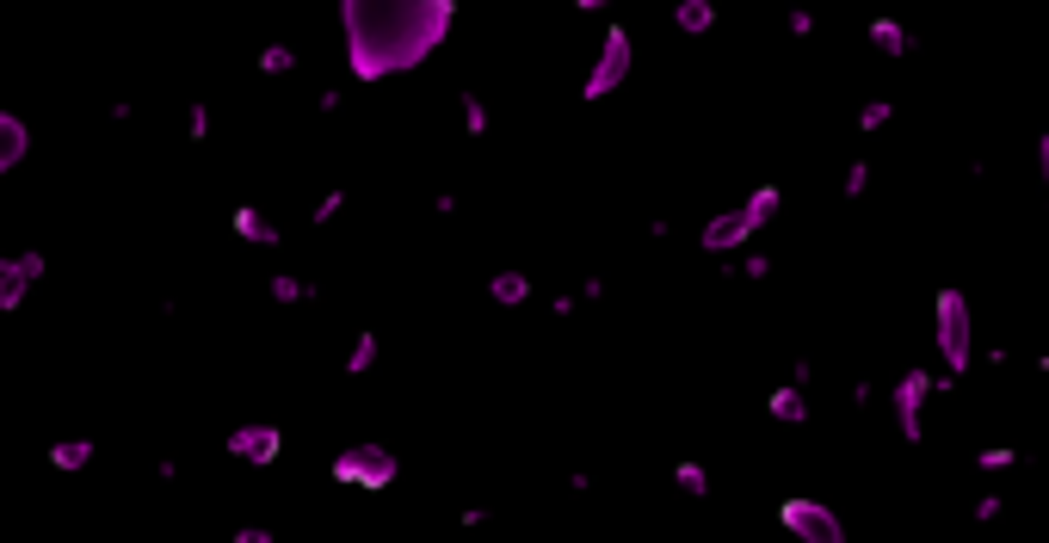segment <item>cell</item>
<instances>
[{
  "label": "cell",
  "mask_w": 1049,
  "mask_h": 543,
  "mask_svg": "<svg viewBox=\"0 0 1049 543\" xmlns=\"http://www.w3.org/2000/svg\"><path fill=\"white\" fill-rule=\"evenodd\" d=\"M864 31H871L877 56H914V50H920V38H914V31L901 25V19H889V13H877V19L864 25Z\"/></svg>",
  "instance_id": "obj_10"
},
{
  "label": "cell",
  "mask_w": 1049,
  "mask_h": 543,
  "mask_svg": "<svg viewBox=\"0 0 1049 543\" xmlns=\"http://www.w3.org/2000/svg\"><path fill=\"white\" fill-rule=\"evenodd\" d=\"M871 192V161H852L846 167V198H864Z\"/></svg>",
  "instance_id": "obj_25"
},
{
  "label": "cell",
  "mask_w": 1049,
  "mask_h": 543,
  "mask_svg": "<svg viewBox=\"0 0 1049 543\" xmlns=\"http://www.w3.org/2000/svg\"><path fill=\"white\" fill-rule=\"evenodd\" d=\"M673 25L685 31V38H704V31H716V0H679Z\"/></svg>",
  "instance_id": "obj_14"
},
{
  "label": "cell",
  "mask_w": 1049,
  "mask_h": 543,
  "mask_svg": "<svg viewBox=\"0 0 1049 543\" xmlns=\"http://www.w3.org/2000/svg\"><path fill=\"white\" fill-rule=\"evenodd\" d=\"M0 272H7V260H0Z\"/></svg>",
  "instance_id": "obj_36"
},
{
  "label": "cell",
  "mask_w": 1049,
  "mask_h": 543,
  "mask_svg": "<svg viewBox=\"0 0 1049 543\" xmlns=\"http://www.w3.org/2000/svg\"><path fill=\"white\" fill-rule=\"evenodd\" d=\"M1000 513H1006V500H1000L994 488H988V494H975V506H969V519H975V525H994Z\"/></svg>",
  "instance_id": "obj_23"
},
{
  "label": "cell",
  "mask_w": 1049,
  "mask_h": 543,
  "mask_svg": "<svg viewBox=\"0 0 1049 543\" xmlns=\"http://www.w3.org/2000/svg\"><path fill=\"white\" fill-rule=\"evenodd\" d=\"M759 229H766V223H759V216H753V204L741 198L735 210L710 216V223L698 229V247H704V253H735V247H747V241H753Z\"/></svg>",
  "instance_id": "obj_7"
},
{
  "label": "cell",
  "mask_w": 1049,
  "mask_h": 543,
  "mask_svg": "<svg viewBox=\"0 0 1049 543\" xmlns=\"http://www.w3.org/2000/svg\"><path fill=\"white\" fill-rule=\"evenodd\" d=\"M235 235H241V241H253V247H278V241H284V235H278V223H266V216L253 210V204H235Z\"/></svg>",
  "instance_id": "obj_13"
},
{
  "label": "cell",
  "mask_w": 1049,
  "mask_h": 543,
  "mask_svg": "<svg viewBox=\"0 0 1049 543\" xmlns=\"http://www.w3.org/2000/svg\"><path fill=\"white\" fill-rule=\"evenodd\" d=\"M50 463L62 469V476H81V469L93 463V439H62V445H50Z\"/></svg>",
  "instance_id": "obj_17"
},
{
  "label": "cell",
  "mask_w": 1049,
  "mask_h": 543,
  "mask_svg": "<svg viewBox=\"0 0 1049 543\" xmlns=\"http://www.w3.org/2000/svg\"><path fill=\"white\" fill-rule=\"evenodd\" d=\"M1037 179L1049 186V130H1037Z\"/></svg>",
  "instance_id": "obj_32"
},
{
  "label": "cell",
  "mask_w": 1049,
  "mask_h": 543,
  "mask_svg": "<svg viewBox=\"0 0 1049 543\" xmlns=\"http://www.w3.org/2000/svg\"><path fill=\"white\" fill-rule=\"evenodd\" d=\"M395 476H402V457H395L389 445H346L334 457V482H358V488H389Z\"/></svg>",
  "instance_id": "obj_6"
},
{
  "label": "cell",
  "mask_w": 1049,
  "mask_h": 543,
  "mask_svg": "<svg viewBox=\"0 0 1049 543\" xmlns=\"http://www.w3.org/2000/svg\"><path fill=\"white\" fill-rule=\"evenodd\" d=\"M784 25H790V38H815V13H809V7H790Z\"/></svg>",
  "instance_id": "obj_27"
},
{
  "label": "cell",
  "mask_w": 1049,
  "mask_h": 543,
  "mask_svg": "<svg viewBox=\"0 0 1049 543\" xmlns=\"http://www.w3.org/2000/svg\"><path fill=\"white\" fill-rule=\"evenodd\" d=\"M729 278H747V284H759V278H772V260H766V253H747V260H741Z\"/></svg>",
  "instance_id": "obj_24"
},
{
  "label": "cell",
  "mask_w": 1049,
  "mask_h": 543,
  "mask_svg": "<svg viewBox=\"0 0 1049 543\" xmlns=\"http://www.w3.org/2000/svg\"><path fill=\"white\" fill-rule=\"evenodd\" d=\"M1043 204H1049V198H1043Z\"/></svg>",
  "instance_id": "obj_37"
},
{
  "label": "cell",
  "mask_w": 1049,
  "mask_h": 543,
  "mask_svg": "<svg viewBox=\"0 0 1049 543\" xmlns=\"http://www.w3.org/2000/svg\"><path fill=\"white\" fill-rule=\"evenodd\" d=\"M778 525L797 537V543H846V519L834 513V506H821L809 494H790L778 500Z\"/></svg>",
  "instance_id": "obj_4"
},
{
  "label": "cell",
  "mask_w": 1049,
  "mask_h": 543,
  "mask_svg": "<svg viewBox=\"0 0 1049 543\" xmlns=\"http://www.w3.org/2000/svg\"><path fill=\"white\" fill-rule=\"evenodd\" d=\"M1012 463V445H982L975 451V469H1006Z\"/></svg>",
  "instance_id": "obj_26"
},
{
  "label": "cell",
  "mask_w": 1049,
  "mask_h": 543,
  "mask_svg": "<svg viewBox=\"0 0 1049 543\" xmlns=\"http://www.w3.org/2000/svg\"><path fill=\"white\" fill-rule=\"evenodd\" d=\"M766 414H772L778 426H809V395H803L797 383H778V389L766 395Z\"/></svg>",
  "instance_id": "obj_11"
},
{
  "label": "cell",
  "mask_w": 1049,
  "mask_h": 543,
  "mask_svg": "<svg viewBox=\"0 0 1049 543\" xmlns=\"http://www.w3.org/2000/svg\"><path fill=\"white\" fill-rule=\"evenodd\" d=\"M938 395V377L932 371H901L895 389H889V402H895V432H901V445H920L926 439V402Z\"/></svg>",
  "instance_id": "obj_5"
},
{
  "label": "cell",
  "mask_w": 1049,
  "mask_h": 543,
  "mask_svg": "<svg viewBox=\"0 0 1049 543\" xmlns=\"http://www.w3.org/2000/svg\"><path fill=\"white\" fill-rule=\"evenodd\" d=\"M1043 297H1049V291H1043Z\"/></svg>",
  "instance_id": "obj_38"
},
{
  "label": "cell",
  "mask_w": 1049,
  "mask_h": 543,
  "mask_svg": "<svg viewBox=\"0 0 1049 543\" xmlns=\"http://www.w3.org/2000/svg\"><path fill=\"white\" fill-rule=\"evenodd\" d=\"M340 25H346L352 81L377 87L389 75H402V68H420L451 38L457 0H346Z\"/></svg>",
  "instance_id": "obj_1"
},
{
  "label": "cell",
  "mask_w": 1049,
  "mask_h": 543,
  "mask_svg": "<svg viewBox=\"0 0 1049 543\" xmlns=\"http://www.w3.org/2000/svg\"><path fill=\"white\" fill-rule=\"evenodd\" d=\"M278 451H284V432L272 420H253V426L229 432V457H241V463H272Z\"/></svg>",
  "instance_id": "obj_8"
},
{
  "label": "cell",
  "mask_w": 1049,
  "mask_h": 543,
  "mask_svg": "<svg viewBox=\"0 0 1049 543\" xmlns=\"http://www.w3.org/2000/svg\"><path fill=\"white\" fill-rule=\"evenodd\" d=\"M377 352H383V340H377L371 328H358V334H352V352H346V377H365V371L377 365Z\"/></svg>",
  "instance_id": "obj_19"
},
{
  "label": "cell",
  "mask_w": 1049,
  "mask_h": 543,
  "mask_svg": "<svg viewBox=\"0 0 1049 543\" xmlns=\"http://www.w3.org/2000/svg\"><path fill=\"white\" fill-rule=\"evenodd\" d=\"M457 525H463V531H482V525H488V506H463Z\"/></svg>",
  "instance_id": "obj_29"
},
{
  "label": "cell",
  "mask_w": 1049,
  "mask_h": 543,
  "mask_svg": "<svg viewBox=\"0 0 1049 543\" xmlns=\"http://www.w3.org/2000/svg\"><path fill=\"white\" fill-rule=\"evenodd\" d=\"M630 68H636V38H630V25H605V44L593 56V75L581 81V99L599 105L605 93H618L630 81Z\"/></svg>",
  "instance_id": "obj_3"
},
{
  "label": "cell",
  "mask_w": 1049,
  "mask_h": 543,
  "mask_svg": "<svg viewBox=\"0 0 1049 543\" xmlns=\"http://www.w3.org/2000/svg\"><path fill=\"white\" fill-rule=\"evenodd\" d=\"M1037 371H1049V352H1043V358H1037Z\"/></svg>",
  "instance_id": "obj_35"
},
{
  "label": "cell",
  "mask_w": 1049,
  "mask_h": 543,
  "mask_svg": "<svg viewBox=\"0 0 1049 543\" xmlns=\"http://www.w3.org/2000/svg\"><path fill=\"white\" fill-rule=\"evenodd\" d=\"M932 340L938 352H945V371H969V358H975V321H969V297L957 291V284H945V291L932 297Z\"/></svg>",
  "instance_id": "obj_2"
},
{
  "label": "cell",
  "mask_w": 1049,
  "mask_h": 543,
  "mask_svg": "<svg viewBox=\"0 0 1049 543\" xmlns=\"http://www.w3.org/2000/svg\"><path fill=\"white\" fill-rule=\"evenodd\" d=\"M266 291H272V303H315V297H321L315 284H303V278H291V272H278Z\"/></svg>",
  "instance_id": "obj_20"
},
{
  "label": "cell",
  "mask_w": 1049,
  "mask_h": 543,
  "mask_svg": "<svg viewBox=\"0 0 1049 543\" xmlns=\"http://www.w3.org/2000/svg\"><path fill=\"white\" fill-rule=\"evenodd\" d=\"M852 402H858V408H871V402H877V383H871V377H858V383H852Z\"/></svg>",
  "instance_id": "obj_31"
},
{
  "label": "cell",
  "mask_w": 1049,
  "mask_h": 543,
  "mask_svg": "<svg viewBox=\"0 0 1049 543\" xmlns=\"http://www.w3.org/2000/svg\"><path fill=\"white\" fill-rule=\"evenodd\" d=\"M488 297L506 303V309H519V303H531V278L525 272H494L488 278Z\"/></svg>",
  "instance_id": "obj_15"
},
{
  "label": "cell",
  "mask_w": 1049,
  "mask_h": 543,
  "mask_svg": "<svg viewBox=\"0 0 1049 543\" xmlns=\"http://www.w3.org/2000/svg\"><path fill=\"white\" fill-rule=\"evenodd\" d=\"M25 155H31V130H25L13 112H0V179H7Z\"/></svg>",
  "instance_id": "obj_12"
},
{
  "label": "cell",
  "mask_w": 1049,
  "mask_h": 543,
  "mask_svg": "<svg viewBox=\"0 0 1049 543\" xmlns=\"http://www.w3.org/2000/svg\"><path fill=\"white\" fill-rule=\"evenodd\" d=\"M809 377H815V365H809V358H797V365H790V371H784V383H797V389H803Z\"/></svg>",
  "instance_id": "obj_33"
},
{
  "label": "cell",
  "mask_w": 1049,
  "mask_h": 543,
  "mask_svg": "<svg viewBox=\"0 0 1049 543\" xmlns=\"http://www.w3.org/2000/svg\"><path fill=\"white\" fill-rule=\"evenodd\" d=\"M889 118H895V99H864V105H858V124H852V130L877 136V130H883Z\"/></svg>",
  "instance_id": "obj_21"
},
{
  "label": "cell",
  "mask_w": 1049,
  "mask_h": 543,
  "mask_svg": "<svg viewBox=\"0 0 1049 543\" xmlns=\"http://www.w3.org/2000/svg\"><path fill=\"white\" fill-rule=\"evenodd\" d=\"M38 278H44V253H19V260H7V272H0V309H13Z\"/></svg>",
  "instance_id": "obj_9"
},
{
  "label": "cell",
  "mask_w": 1049,
  "mask_h": 543,
  "mask_svg": "<svg viewBox=\"0 0 1049 543\" xmlns=\"http://www.w3.org/2000/svg\"><path fill=\"white\" fill-rule=\"evenodd\" d=\"M186 136H192V142H204V136H210V112H204V105H192V124H186Z\"/></svg>",
  "instance_id": "obj_30"
},
{
  "label": "cell",
  "mask_w": 1049,
  "mask_h": 543,
  "mask_svg": "<svg viewBox=\"0 0 1049 543\" xmlns=\"http://www.w3.org/2000/svg\"><path fill=\"white\" fill-rule=\"evenodd\" d=\"M581 297H587V303H599V297H605V278H599V272H593V278H581Z\"/></svg>",
  "instance_id": "obj_34"
},
{
  "label": "cell",
  "mask_w": 1049,
  "mask_h": 543,
  "mask_svg": "<svg viewBox=\"0 0 1049 543\" xmlns=\"http://www.w3.org/2000/svg\"><path fill=\"white\" fill-rule=\"evenodd\" d=\"M291 68H297V50L291 44H266L260 50V75H291Z\"/></svg>",
  "instance_id": "obj_22"
},
{
  "label": "cell",
  "mask_w": 1049,
  "mask_h": 543,
  "mask_svg": "<svg viewBox=\"0 0 1049 543\" xmlns=\"http://www.w3.org/2000/svg\"><path fill=\"white\" fill-rule=\"evenodd\" d=\"M673 488H679L685 500H710V469L692 463V457H679V463H673Z\"/></svg>",
  "instance_id": "obj_16"
},
{
  "label": "cell",
  "mask_w": 1049,
  "mask_h": 543,
  "mask_svg": "<svg viewBox=\"0 0 1049 543\" xmlns=\"http://www.w3.org/2000/svg\"><path fill=\"white\" fill-rule=\"evenodd\" d=\"M340 210H346V192H328V198H321V204H315V223H334V216H340Z\"/></svg>",
  "instance_id": "obj_28"
},
{
  "label": "cell",
  "mask_w": 1049,
  "mask_h": 543,
  "mask_svg": "<svg viewBox=\"0 0 1049 543\" xmlns=\"http://www.w3.org/2000/svg\"><path fill=\"white\" fill-rule=\"evenodd\" d=\"M457 112H463V136H469V142H482V136L494 130L488 99H482V93H463V99H457Z\"/></svg>",
  "instance_id": "obj_18"
}]
</instances>
